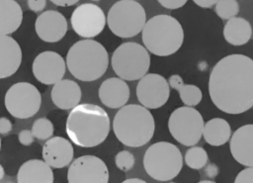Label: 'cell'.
<instances>
[{
    "instance_id": "cell-1",
    "label": "cell",
    "mask_w": 253,
    "mask_h": 183,
    "mask_svg": "<svg viewBox=\"0 0 253 183\" xmlns=\"http://www.w3.org/2000/svg\"><path fill=\"white\" fill-rule=\"evenodd\" d=\"M209 93L214 106L226 114H241L253 107V59L229 54L210 74Z\"/></svg>"
},
{
    "instance_id": "cell-2",
    "label": "cell",
    "mask_w": 253,
    "mask_h": 183,
    "mask_svg": "<svg viewBox=\"0 0 253 183\" xmlns=\"http://www.w3.org/2000/svg\"><path fill=\"white\" fill-rule=\"evenodd\" d=\"M65 131L74 144L80 147H94L107 138L110 132V118L98 105L78 104L68 114Z\"/></svg>"
},
{
    "instance_id": "cell-3",
    "label": "cell",
    "mask_w": 253,
    "mask_h": 183,
    "mask_svg": "<svg viewBox=\"0 0 253 183\" xmlns=\"http://www.w3.org/2000/svg\"><path fill=\"white\" fill-rule=\"evenodd\" d=\"M113 131L123 144L139 147L152 138L155 122L148 108L137 104L125 105L115 115Z\"/></svg>"
},
{
    "instance_id": "cell-4",
    "label": "cell",
    "mask_w": 253,
    "mask_h": 183,
    "mask_svg": "<svg viewBox=\"0 0 253 183\" xmlns=\"http://www.w3.org/2000/svg\"><path fill=\"white\" fill-rule=\"evenodd\" d=\"M66 65L75 78L81 81H94L100 78L108 68V51L97 41L82 40L68 49Z\"/></svg>"
},
{
    "instance_id": "cell-5",
    "label": "cell",
    "mask_w": 253,
    "mask_h": 183,
    "mask_svg": "<svg viewBox=\"0 0 253 183\" xmlns=\"http://www.w3.org/2000/svg\"><path fill=\"white\" fill-rule=\"evenodd\" d=\"M142 42L151 53L168 56L175 53L184 41V31L177 19L170 15H156L146 21Z\"/></svg>"
},
{
    "instance_id": "cell-6",
    "label": "cell",
    "mask_w": 253,
    "mask_h": 183,
    "mask_svg": "<svg viewBox=\"0 0 253 183\" xmlns=\"http://www.w3.org/2000/svg\"><path fill=\"white\" fill-rule=\"evenodd\" d=\"M143 166L146 173L154 180L169 181L180 173L183 167V157L175 144L159 141L146 149Z\"/></svg>"
},
{
    "instance_id": "cell-7",
    "label": "cell",
    "mask_w": 253,
    "mask_h": 183,
    "mask_svg": "<svg viewBox=\"0 0 253 183\" xmlns=\"http://www.w3.org/2000/svg\"><path fill=\"white\" fill-rule=\"evenodd\" d=\"M112 67L124 80L133 81L142 78L150 66V55L145 46L133 42L120 45L112 55Z\"/></svg>"
},
{
    "instance_id": "cell-8",
    "label": "cell",
    "mask_w": 253,
    "mask_h": 183,
    "mask_svg": "<svg viewBox=\"0 0 253 183\" xmlns=\"http://www.w3.org/2000/svg\"><path fill=\"white\" fill-rule=\"evenodd\" d=\"M107 24L120 38H131L140 33L146 24L144 8L135 0H120L109 10Z\"/></svg>"
},
{
    "instance_id": "cell-9",
    "label": "cell",
    "mask_w": 253,
    "mask_h": 183,
    "mask_svg": "<svg viewBox=\"0 0 253 183\" xmlns=\"http://www.w3.org/2000/svg\"><path fill=\"white\" fill-rule=\"evenodd\" d=\"M204 127L201 113L191 106L177 108L168 120L170 134L178 142L186 146H193L200 141Z\"/></svg>"
},
{
    "instance_id": "cell-10",
    "label": "cell",
    "mask_w": 253,
    "mask_h": 183,
    "mask_svg": "<svg viewBox=\"0 0 253 183\" xmlns=\"http://www.w3.org/2000/svg\"><path fill=\"white\" fill-rule=\"evenodd\" d=\"M5 107L17 119H28L38 113L42 96L37 87L29 82L13 84L5 94Z\"/></svg>"
},
{
    "instance_id": "cell-11",
    "label": "cell",
    "mask_w": 253,
    "mask_h": 183,
    "mask_svg": "<svg viewBox=\"0 0 253 183\" xmlns=\"http://www.w3.org/2000/svg\"><path fill=\"white\" fill-rule=\"evenodd\" d=\"M71 27L82 38H94L105 28L107 19L103 10L93 3L79 5L71 14Z\"/></svg>"
},
{
    "instance_id": "cell-12",
    "label": "cell",
    "mask_w": 253,
    "mask_h": 183,
    "mask_svg": "<svg viewBox=\"0 0 253 183\" xmlns=\"http://www.w3.org/2000/svg\"><path fill=\"white\" fill-rule=\"evenodd\" d=\"M67 180L70 183H107L109 170L101 158L94 155H82L70 164Z\"/></svg>"
},
{
    "instance_id": "cell-13",
    "label": "cell",
    "mask_w": 253,
    "mask_h": 183,
    "mask_svg": "<svg viewBox=\"0 0 253 183\" xmlns=\"http://www.w3.org/2000/svg\"><path fill=\"white\" fill-rule=\"evenodd\" d=\"M169 95V82L157 73L145 74L136 86V97L139 103L148 109L162 107L168 101Z\"/></svg>"
},
{
    "instance_id": "cell-14",
    "label": "cell",
    "mask_w": 253,
    "mask_h": 183,
    "mask_svg": "<svg viewBox=\"0 0 253 183\" xmlns=\"http://www.w3.org/2000/svg\"><path fill=\"white\" fill-rule=\"evenodd\" d=\"M66 66V61L59 53L46 50L36 56L32 70L37 80L42 84L51 85L63 78Z\"/></svg>"
},
{
    "instance_id": "cell-15",
    "label": "cell",
    "mask_w": 253,
    "mask_h": 183,
    "mask_svg": "<svg viewBox=\"0 0 253 183\" xmlns=\"http://www.w3.org/2000/svg\"><path fill=\"white\" fill-rule=\"evenodd\" d=\"M38 37L43 42L60 41L67 32V21L58 11L47 10L38 16L35 24Z\"/></svg>"
},
{
    "instance_id": "cell-16",
    "label": "cell",
    "mask_w": 253,
    "mask_h": 183,
    "mask_svg": "<svg viewBox=\"0 0 253 183\" xmlns=\"http://www.w3.org/2000/svg\"><path fill=\"white\" fill-rule=\"evenodd\" d=\"M230 152L233 158L244 166H253V124L238 128L230 138Z\"/></svg>"
},
{
    "instance_id": "cell-17",
    "label": "cell",
    "mask_w": 253,
    "mask_h": 183,
    "mask_svg": "<svg viewBox=\"0 0 253 183\" xmlns=\"http://www.w3.org/2000/svg\"><path fill=\"white\" fill-rule=\"evenodd\" d=\"M74 150L71 142L61 137L47 139L42 146V158L52 168H63L73 159Z\"/></svg>"
},
{
    "instance_id": "cell-18",
    "label": "cell",
    "mask_w": 253,
    "mask_h": 183,
    "mask_svg": "<svg viewBox=\"0 0 253 183\" xmlns=\"http://www.w3.org/2000/svg\"><path fill=\"white\" fill-rule=\"evenodd\" d=\"M98 93L101 102L111 109L125 106L130 94L128 85L121 77H111L103 81Z\"/></svg>"
},
{
    "instance_id": "cell-19",
    "label": "cell",
    "mask_w": 253,
    "mask_h": 183,
    "mask_svg": "<svg viewBox=\"0 0 253 183\" xmlns=\"http://www.w3.org/2000/svg\"><path fill=\"white\" fill-rule=\"evenodd\" d=\"M22 50L17 43L9 35L0 37V78L4 79L13 75L20 67Z\"/></svg>"
},
{
    "instance_id": "cell-20",
    "label": "cell",
    "mask_w": 253,
    "mask_h": 183,
    "mask_svg": "<svg viewBox=\"0 0 253 183\" xmlns=\"http://www.w3.org/2000/svg\"><path fill=\"white\" fill-rule=\"evenodd\" d=\"M52 103L59 109L69 110L76 107L81 100L80 86L73 80L61 79L51 89Z\"/></svg>"
},
{
    "instance_id": "cell-21",
    "label": "cell",
    "mask_w": 253,
    "mask_h": 183,
    "mask_svg": "<svg viewBox=\"0 0 253 183\" xmlns=\"http://www.w3.org/2000/svg\"><path fill=\"white\" fill-rule=\"evenodd\" d=\"M17 181L19 183H52L53 172L51 166L44 160L31 159L20 166Z\"/></svg>"
},
{
    "instance_id": "cell-22",
    "label": "cell",
    "mask_w": 253,
    "mask_h": 183,
    "mask_svg": "<svg viewBox=\"0 0 253 183\" xmlns=\"http://www.w3.org/2000/svg\"><path fill=\"white\" fill-rule=\"evenodd\" d=\"M23 19L21 6L15 0H0V34L10 35L20 27Z\"/></svg>"
},
{
    "instance_id": "cell-23",
    "label": "cell",
    "mask_w": 253,
    "mask_h": 183,
    "mask_svg": "<svg viewBox=\"0 0 253 183\" xmlns=\"http://www.w3.org/2000/svg\"><path fill=\"white\" fill-rule=\"evenodd\" d=\"M252 36L251 24L244 18L233 17L227 21L223 28L225 41L232 46H243Z\"/></svg>"
},
{
    "instance_id": "cell-24",
    "label": "cell",
    "mask_w": 253,
    "mask_h": 183,
    "mask_svg": "<svg viewBox=\"0 0 253 183\" xmlns=\"http://www.w3.org/2000/svg\"><path fill=\"white\" fill-rule=\"evenodd\" d=\"M204 138L212 146H219L227 142L231 136V129L228 122L221 118H213L205 124Z\"/></svg>"
},
{
    "instance_id": "cell-25",
    "label": "cell",
    "mask_w": 253,
    "mask_h": 183,
    "mask_svg": "<svg viewBox=\"0 0 253 183\" xmlns=\"http://www.w3.org/2000/svg\"><path fill=\"white\" fill-rule=\"evenodd\" d=\"M168 82L170 87L179 92L180 99L186 106L194 107L202 101V90L194 84H185L183 78L179 74L171 75L168 78Z\"/></svg>"
},
{
    "instance_id": "cell-26",
    "label": "cell",
    "mask_w": 253,
    "mask_h": 183,
    "mask_svg": "<svg viewBox=\"0 0 253 183\" xmlns=\"http://www.w3.org/2000/svg\"><path fill=\"white\" fill-rule=\"evenodd\" d=\"M208 153L201 146H192L185 153V162L192 169H201L208 162Z\"/></svg>"
},
{
    "instance_id": "cell-27",
    "label": "cell",
    "mask_w": 253,
    "mask_h": 183,
    "mask_svg": "<svg viewBox=\"0 0 253 183\" xmlns=\"http://www.w3.org/2000/svg\"><path fill=\"white\" fill-rule=\"evenodd\" d=\"M214 9L219 18L229 20L238 14L239 4L236 0H218Z\"/></svg>"
},
{
    "instance_id": "cell-28",
    "label": "cell",
    "mask_w": 253,
    "mask_h": 183,
    "mask_svg": "<svg viewBox=\"0 0 253 183\" xmlns=\"http://www.w3.org/2000/svg\"><path fill=\"white\" fill-rule=\"evenodd\" d=\"M32 132L38 139H47L53 135V125L46 118L37 119L32 125Z\"/></svg>"
},
{
    "instance_id": "cell-29",
    "label": "cell",
    "mask_w": 253,
    "mask_h": 183,
    "mask_svg": "<svg viewBox=\"0 0 253 183\" xmlns=\"http://www.w3.org/2000/svg\"><path fill=\"white\" fill-rule=\"evenodd\" d=\"M115 162H116L117 167L120 170L126 172V171H129L130 169H132L135 159H134V155L131 152H129L127 150H122L116 154Z\"/></svg>"
},
{
    "instance_id": "cell-30",
    "label": "cell",
    "mask_w": 253,
    "mask_h": 183,
    "mask_svg": "<svg viewBox=\"0 0 253 183\" xmlns=\"http://www.w3.org/2000/svg\"><path fill=\"white\" fill-rule=\"evenodd\" d=\"M235 183H246L253 182V166H248L247 168L241 170L234 179Z\"/></svg>"
},
{
    "instance_id": "cell-31",
    "label": "cell",
    "mask_w": 253,
    "mask_h": 183,
    "mask_svg": "<svg viewBox=\"0 0 253 183\" xmlns=\"http://www.w3.org/2000/svg\"><path fill=\"white\" fill-rule=\"evenodd\" d=\"M34 134L32 130H22L18 134V139L21 144L23 145H31L34 142Z\"/></svg>"
},
{
    "instance_id": "cell-32",
    "label": "cell",
    "mask_w": 253,
    "mask_h": 183,
    "mask_svg": "<svg viewBox=\"0 0 253 183\" xmlns=\"http://www.w3.org/2000/svg\"><path fill=\"white\" fill-rule=\"evenodd\" d=\"M164 8L173 10V9H178L181 8L186 4L188 0H157Z\"/></svg>"
},
{
    "instance_id": "cell-33",
    "label": "cell",
    "mask_w": 253,
    "mask_h": 183,
    "mask_svg": "<svg viewBox=\"0 0 253 183\" xmlns=\"http://www.w3.org/2000/svg\"><path fill=\"white\" fill-rule=\"evenodd\" d=\"M46 0H28L29 8L34 12L42 11L45 7Z\"/></svg>"
},
{
    "instance_id": "cell-34",
    "label": "cell",
    "mask_w": 253,
    "mask_h": 183,
    "mask_svg": "<svg viewBox=\"0 0 253 183\" xmlns=\"http://www.w3.org/2000/svg\"><path fill=\"white\" fill-rule=\"evenodd\" d=\"M11 130H12V123L10 122V120H8L5 117H2L0 119V133H1V135L8 134L9 132H11Z\"/></svg>"
},
{
    "instance_id": "cell-35",
    "label": "cell",
    "mask_w": 253,
    "mask_h": 183,
    "mask_svg": "<svg viewBox=\"0 0 253 183\" xmlns=\"http://www.w3.org/2000/svg\"><path fill=\"white\" fill-rule=\"evenodd\" d=\"M198 6L202 7V8H210L212 5L216 4V2L218 0H193Z\"/></svg>"
},
{
    "instance_id": "cell-36",
    "label": "cell",
    "mask_w": 253,
    "mask_h": 183,
    "mask_svg": "<svg viewBox=\"0 0 253 183\" xmlns=\"http://www.w3.org/2000/svg\"><path fill=\"white\" fill-rule=\"evenodd\" d=\"M53 4L61 7H68L76 4L79 0H50Z\"/></svg>"
},
{
    "instance_id": "cell-37",
    "label": "cell",
    "mask_w": 253,
    "mask_h": 183,
    "mask_svg": "<svg viewBox=\"0 0 253 183\" xmlns=\"http://www.w3.org/2000/svg\"><path fill=\"white\" fill-rule=\"evenodd\" d=\"M124 182H125V183H126V182H139V183H144L145 181L142 180V179H139V178H127V179H125Z\"/></svg>"
},
{
    "instance_id": "cell-38",
    "label": "cell",
    "mask_w": 253,
    "mask_h": 183,
    "mask_svg": "<svg viewBox=\"0 0 253 183\" xmlns=\"http://www.w3.org/2000/svg\"><path fill=\"white\" fill-rule=\"evenodd\" d=\"M0 170H1V174H0V179H3L4 177V168L2 165H0Z\"/></svg>"
},
{
    "instance_id": "cell-39",
    "label": "cell",
    "mask_w": 253,
    "mask_h": 183,
    "mask_svg": "<svg viewBox=\"0 0 253 183\" xmlns=\"http://www.w3.org/2000/svg\"><path fill=\"white\" fill-rule=\"evenodd\" d=\"M92 1H95V2H97V1H100V0H92Z\"/></svg>"
}]
</instances>
